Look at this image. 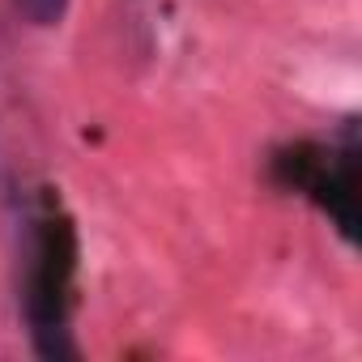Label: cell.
I'll return each mask as SVG.
<instances>
[{
	"instance_id": "6da1fadb",
	"label": "cell",
	"mask_w": 362,
	"mask_h": 362,
	"mask_svg": "<svg viewBox=\"0 0 362 362\" xmlns=\"http://www.w3.org/2000/svg\"><path fill=\"white\" fill-rule=\"evenodd\" d=\"M73 273H77V235L73 222L56 209L43 205L30 214L26 230V281H22V315L35 341L39 358L64 362L77 358V341L69 328L73 315Z\"/></svg>"
},
{
	"instance_id": "3957f363",
	"label": "cell",
	"mask_w": 362,
	"mask_h": 362,
	"mask_svg": "<svg viewBox=\"0 0 362 362\" xmlns=\"http://www.w3.org/2000/svg\"><path fill=\"white\" fill-rule=\"evenodd\" d=\"M13 9H18V18H22V22H30V26L47 30V26H60V22H64L69 0H13Z\"/></svg>"
},
{
	"instance_id": "7a4b0ae2",
	"label": "cell",
	"mask_w": 362,
	"mask_h": 362,
	"mask_svg": "<svg viewBox=\"0 0 362 362\" xmlns=\"http://www.w3.org/2000/svg\"><path fill=\"white\" fill-rule=\"evenodd\" d=\"M273 166H277L281 184L311 197L349 243L358 239V141H354V128H345L337 145H294Z\"/></svg>"
}]
</instances>
